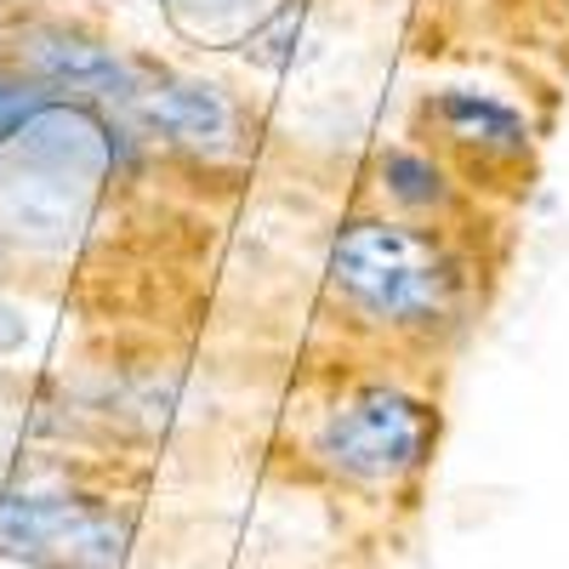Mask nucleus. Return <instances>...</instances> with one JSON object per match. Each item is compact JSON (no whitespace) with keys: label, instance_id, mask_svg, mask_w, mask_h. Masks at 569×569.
Wrapping results in <instances>:
<instances>
[{"label":"nucleus","instance_id":"nucleus-5","mask_svg":"<svg viewBox=\"0 0 569 569\" xmlns=\"http://www.w3.org/2000/svg\"><path fill=\"white\" fill-rule=\"evenodd\" d=\"M23 63L34 69V80H46L52 91H74V98H131L137 91L131 63L69 29H34L23 40Z\"/></svg>","mask_w":569,"mask_h":569},{"label":"nucleus","instance_id":"nucleus-13","mask_svg":"<svg viewBox=\"0 0 569 569\" xmlns=\"http://www.w3.org/2000/svg\"><path fill=\"white\" fill-rule=\"evenodd\" d=\"M12 348H23V319L12 308H0V353H12Z\"/></svg>","mask_w":569,"mask_h":569},{"label":"nucleus","instance_id":"nucleus-6","mask_svg":"<svg viewBox=\"0 0 569 569\" xmlns=\"http://www.w3.org/2000/svg\"><path fill=\"white\" fill-rule=\"evenodd\" d=\"M0 222L29 246H69L86 222V182L18 166L12 182H0Z\"/></svg>","mask_w":569,"mask_h":569},{"label":"nucleus","instance_id":"nucleus-11","mask_svg":"<svg viewBox=\"0 0 569 569\" xmlns=\"http://www.w3.org/2000/svg\"><path fill=\"white\" fill-rule=\"evenodd\" d=\"M40 98H46V91H34V86H23V80H12V74H0V137H7Z\"/></svg>","mask_w":569,"mask_h":569},{"label":"nucleus","instance_id":"nucleus-9","mask_svg":"<svg viewBox=\"0 0 569 569\" xmlns=\"http://www.w3.org/2000/svg\"><path fill=\"white\" fill-rule=\"evenodd\" d=\"M302 18H308V0H284V7H279L257 34H246V63H257V69H284V63L297 58Z\"/></svg>","mask_w":569,"mask_h":569},{"label":"nucleus","instance_id":"nucleus-1","mask_svg":"<svg viewBox=\"0 0 569 569\" xmlns=\"http://www.w3.org/2000/svg\"><path fill=\"white\" fill-rule=\"evenodd\" d=\"M330 279L376 319H427L450 297V262L433 240L399 222H353L330 251Z\"/></svg>","mask_w":569,"mask_h":569},{"label":"nucleus","instance_id":"nucleus-10","mask_svg":"<svg viewBox=\"0 0 569 569\" xmlns=\"http://www.w3.org/2000/svg\"><path fill=\"white\" fill-rule=\"evenodd\" d=\"M382 182H388V194H393L399 206H439V200H445L439 166L421 160V154H405V149H393V154L382 160Z\"/></svg>","mask_w":569,"mask_h":569},{"label":"nucleus","instance_id":"nucleus-7","mask_svg":"<svg viewBox=\"0 0 569 569\" xmlns=\"http://www.w3.org/2000/svg\"><path fill=\"white\" fill-rule=\"evenodd\" d=\"M142 120L154 131L188 142V149H228L233 142V103L211 80H171L142 98Z\"/></svg>","mask_w":569,"mask_h":569},{"label":"nucleus","instance_id":"nucleus-4","mask_svg":"<svg viewBox=\"0 0 569 569\" xmlns=\"http://www.w3.org/2000/svg\"><path fill=\"white\" fill-rule=\"evenodd\" d=\"M0 149L12 154V166L23 171H46V177H69V182H98L114 171L120 149H114V131L80 109V103H58V98H40L7 137Z\"/></svg>","mask_w":569,"mask_h":569},{"label":"nucleus","instance_id":"nucleus-3","mask_svg":"<svg viewBox=\"0 0 569 569\" xmlns=\"http://www.w3.org/2000/svg\"><path fill=\"white\" fill-rule=\"evenodd\" d=\"M421 445H427V410L393 388H370L348 399L319 427L325 467L348 472V479H393V472L421 461Z\"/></svg>","mask_w":569,"mask_h":569},{"label":"nucleus","instance_id":"nucleus-2","mask_svg":"<svg viewBox=\"0 0 569 569\" xmlns=\"http://www.w3.org/2000/svg\"><path fill=\"white\" fill-rule=\"evenodd\" d=\"M0 552L46 569H114L126 530L80 496H0Z\"/></svg>","mask_w":569,"mask_h":569},{"label":"nucleus","instance_id":"nucleus-12","mask_svg":"<svg viewBox=\"0 0 569 569\" xmlns=\"http://www.w3.org/2000/svg\"><path fill=\"white\" fill-rule=\"evenodd\" d=\"M166 7H177V12H246L251 0H166Z\"/></svg>","mask_w":569,"mask_h":569},{"label":"nucleus","instance_id":"nucleus-8","mask_svg":"<svg viewBox=\"0 0 569 569\" xmlns=\"http://www.w3.org/2000/svg\"><path fill=\"white\" fill-rule=\"evenodd\" d=\"M439 114L450 120V131L461 142H485V149H501V154L525 149V120L501 103H490V98H479V91H450L439 103Z\"/></svg>","mask_w":569,"mask_h":569}]
</instances>
